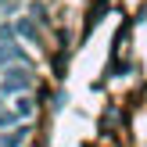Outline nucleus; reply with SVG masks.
Wrapping results in <instances>:
<instances>
[{
    "mask_svg": "<svg viewBox=\"0 0 147 147\" xmlns=\"http://www.w3.org/2000/svg\"><path fill=\"white\" fill-rule=\"evenodd\" d=\"M32 14H36V22H47V18H43V14H47V7H43V4H36V7H32Z\"/></svg>",
    "mask_w": 147,
    "mask_h": 147,
    "instance_id": "nucleus-8",
    "label": "nucleus"
},
{
    "mask_svg": "<svg viewBox=\"0 0 147 147\" xmlns=\"http://www.w3.org/2000/svg\"><path fill=\"white\" fill-rule=\"evenodd\" d=\"M108 7H111V0H93V4H90V11H86V29H83V40H86L90 32H93V29H97L100 14H104Z\"/></svg>",
    "mask_w": 147,
    "mask_h": 147,
    "instance_id": "nucleus-2",
    "label": "nucleus"
},
{
    "mask_svg": "<svg viewBox=\"0 0 147 147\" xmlns=\"http://www.w3.org/2000/svg\"><path fill=\"white\" fill-rule=\"evenodd\" d=\"M32 83H36L32 65H7V68L0 72V93H7V97H22V93H29Z\"/></svg>",
    "mask_w": 147,
    "mask_h": 147,
    "instance_id": "nucleus-1",
    "label": "nucleus"
},
{
    "mask_svg": "<svg viewBox=\"0 0 147 147\" xmlns=\"http://www.w3.org/2000/svg\"><path fill=\"white\" fill-rule=\"evenodd\" d=\"M25 136H29V126H18V129H11V133L0 136V147H22Z\"/></svg>",
    "mask_w": 147,
    "mask_h": 147,
    "instance_id": "nucleus-4",
    "label": "nucleus"
},
{
    "mask_svg": "<svg viewBox=\"0 0 147 147\" xmlns=\"http://www.w3.org/2000/svg\"><path fill=\"white\" fill-rule=\"evenodd\" d=\"M65 61H68V54H65V50H61V54L54 57V72H57V79L65 76Z\"/></svg>",
    "mask_w": 147,
    "mask_h": 147,
    "instance_id": "nucleus-6",
    "label": "nucleus"
},
{
    "mask_svg": "<svg viewBox=\"0 0 147 147\" xmlns=\"http://www.w3.org/2000/svg\"><path fill=\"white\" fill-rule=\"evenodd\" d=\"M14 32H18L22 40H29V43H40V25H36V18H18L14 22Z\"/></svg>",
    "mask_w": 147,
    "mask_h": 147,
    "instance_id": "nucleus-3",
    "label": "nucleus"
},
{
    "mask_svg": "<svg viewBox=\"0 0 147 147\" xmlns=\"http://www.w3.org/2000/svg\"><path fill=\"white\" fill-rule=\"evenodd\" d=\"M32 97H29V93H22V97H14V104H11V111L18 115V119H29V115H32Z\"/></svg>",
    "mask_w": 147,
    "mask_h": 147,
    "instance_id": "nucleus-5",
    "label": "nucleus"
},
{
    "mask_svg": "<svg viewBox=\"0 0 147 147\" xmlns=\"http://www.w3.org/2000/svg\"><path fill=\"white\" fill-rule=\"evenodd\" d=\"M11 32H14L11 25H0V43H11Z\"/></svg>",
    "mask_w": 147,
    "mask_h": 147,
    "instance_id": "nucleus-7",
    "label": "nucleus"
}]
</instances>
